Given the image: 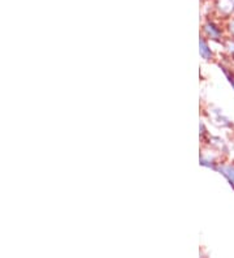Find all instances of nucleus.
<instances>
[{
  "label": "nucleus",
  "instance_id": "1",
  "mask_svg": "<svg viewBox=\"0 0 234 258\" xmlns=\"http://www.w3.org/2000/svg\"><path fill=\"white\" fill-rule=\"evenodd\" d=\"M220 170V172L224 175L226 179H228V181L230 183V185L234 188V167L231 166H222L218 168Z\"/></svg>",
  "mask_w": 234,
  "mask_h": 258
},
{
  "label": "nucleus",
  "instance_id": "2",
  "mask_svg": "<svg viewBox=\"0 0 234 258\" xmlns=\"http://www.w3.org/2000/svg\"><path fill=\"white\" fill-rule=\"evenodd\" d=\"M206 30L208 32L209 37L211 38H215V39H217V38H220V35H221V32H220V29L217 28V26H215L212 24V22H208L206 25Z\"/></svg>",
  "mask_w": 234,
  "mask_h": 258
},
{
  "label": "nucleus",
  "instance_id": "3",
  "mask_svg": "<svg viewBox=\"0 0 234 258\" xmlns=\"http://www.w3.org/2000/svg\"><path fill=\"white\" fill-rule=\"evenodd\" d=\"M200 55H202V56L207 60L212 57L211 48H208V46H207V43L204 42V39H200Z\"/></svg>",
  "mask_w": 234,
  "mask_h": 258
},
{
  "label": "nucleus",
  "instance_id": "4",
  "mask_svg": "<svg viewBox=\"0 0 234 258\" xmlns=\"http://www.w3.org/2000/svg\"><path fill=\"white\" fill-rule=\"evenodd\" d=\"M222 70H224V73H225V75H226V77H228L229 82H230V85L233 86V89H234V73H231L230 71H228V70H226V68H222Z\"/></svg>",
  "mask_w": 234,
  "mask_h": 258
}]
</instances>
